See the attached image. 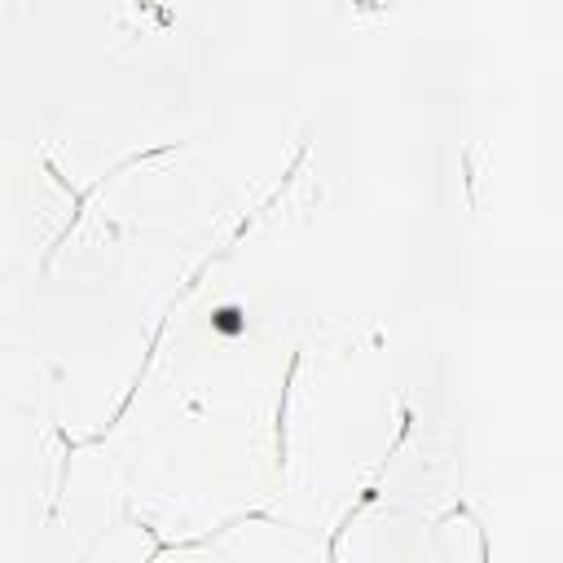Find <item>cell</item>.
<instances>
[]
</instances>
